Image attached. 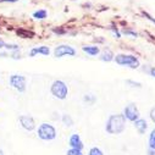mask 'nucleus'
Here are the masks:
<instances>
[{"label": "nucleus", "instance_id": "39448f33", "mask_svg": "<svg viewBox=\"0 0 155 155\" xmlns=\"http://www.w3.org/2000/svg\"><path fill=\"white\" fill-rule=\"evenodd\" d=\"M10 86L14 87L17 92L23 93L26 91V86H27L26 77L21 76V74H11L10 76Z\"/></svg>", "mask_w": 155, "mask_h": 155}, {"label": "nucleus", "instance_id": "5701e85b", "mask_svg": "<svg viewBox=\"0 0 155 155\" xmlns=\"http://www.w3.org/2000/svg\"><path fill=\"white\" fill-rule=\"evenodd\" d=\"M126 83H127L128 86H131L132 88H140V87H142V84H140L139 82H134V81H131V80H128Z\"/></svg>", "mask_w": 155, "mask_h": 155}, {"label": "nucleus", "instance_id": "20e7f679", "mask_svg": "<svg viewBox=\"0 0 155 155\" xmlns=\"http://www.w3.org/2000/svg\"><path fill=\"white\" fill-rule=\"evenodd\" d=\"M50 92L51 94L56 98V99H60V100H64L66 99L67 94H68V88L66 86V83L64 81H55L53 84H51V88H50Z\"/></svg>", "mask_w": 155, "mask_h": 155}, {"label": "nucleus", "instance_id": "1a4fd4ad", "mask_svg": "<svg viewBox=\"0 0 155 155\" xmlns=\"http://www.w3.org/2000/svg\"><path fill=\"white\" fill-rule=\"evenodd\" d=\"M68 144H70V147H71L72 149H78V150H82V149L84 148V145H83V142H82L81 137H80L78 134H77V133L71 134V137L68 138Z\"/></svg>", "mask_w": 155, "mask_h": 155}, {"label": "nucleus", "instance_id": "f8f14e48", "mask_svg": "<svg viewBox=\"0 0 155 155\" xmlns=\"http://www.w3.org/2000/svg\"><path fill=\"white\" fill-rule=\"evenodd\" d=\"M134 127H136V130H137L140 134H144V133L147 132V130H148V124H147L145 120L138 119L137 121H134Z\"/></svg>", "mask_w": 155, "mask_h": 155}, {"label": "nucleus", "instance_id": "ddd939ff", "mask_svg": "<svg viewBox=\"0 0 155 155\" xmlns=\"http://www.w3.org/2000/svg\"><path fill=\"white\" fill-rule=\"evenodd\" d=\"M82 50L88 54V55H92V56H97L100 54V48L97 47V45H84L82 48Z\"/></svg>", "mask_w": 155, "mask_h": 155}, {"label": "nucleus", "instance_id": "2f4dec72", "mask_svg": "<svg viewBox=\"0 0 155 155\" xmlns=\"http://www.w3.org/2000/svg\"><path fill=\"white\" fill-rule=\"evenodd\" d=\"M4 45H5V42L2 39V38H0V49H2V48H4Z\"/></svg>", "mask_w": 155, "mask_h": 155}, {"label": "nucleus", "instance_id": "dca6fc26", "mask_svg": "<svg viewBox=\"0 0 155 155\" xmlns=\"http://www.w3.org/2000/svg\"><path fill=\"white\" fill-rule=\"evenodd\" d=\"M61 121H62V124H64L65 126H67V127H72V126H73V120H72L71 116L67 115V114H64V115L61 116Z\"/></svg>", "mask_w": 155, "mask_h": 155}, {"label": "nucleus", "instance_id": "6e6552de", "mask_svg": "<svg viewBox=\"0 0 155 155\" xmlns=\"http://www.w3.org/2000/svg\"><path fill=\"white\" fill-rule=\"evenodd\" d=\"M21 126L26 130V131H33L35 128V122H34V119L32 116H28V115H21L20 119H18Z\"/></svg>", "mask_w": 155, "mask_h": 155}, {"label": "nucleus", "instance_id": "423d86ee", "mask_svg": "<svg viewBox=\"0 0 155 155\" xmlns=\"http://www.w3.org/2000/svg\"><path fill=\"white\" fill-rule=\"evenodd\" d=\"M139 110L137 109V105L134 103H130L125 109H124V117L131 122H134L139 119Z\"/></svg>", "mask_w": 155, "mask_h": 155}, {"label": "nucleus", "instance_id": "7c9ffc66", "mask_svg": "<svg viewBox=\"0 0 155 155\" xmlns=\"http://www.w3.org/2000/svg\"><path fill=\"white\" fill-rule=\"evenodd\" d=\"M149 73H150L153 77H155V67H151L150 71H149Z\"/></svg>", "mask_w": 155, "mask_h": 155}, {"label": "nucleus", "instance_id": "7ed1b4c3", "mask_svg": "<svg viewBox=\"0 0 155 155\" xmlns=\"http://www.w3.org/2000/svg\"><path fill=\"white\" fill-rule=\"evenodd\" d=\"M37 134L42 140H54L56 138V130L50 124H42L37 130Z\"/></svg>", "mask_w": 155, "mask_h": 155}, {"label": "nucleus", "instance_id": "f03ea898", "mask_svg": "<svg viewBox=\"0 0 155 155\" xmlns=\"http://www.w3.org/2000/svg\"><path fill=\"white\" fill-rule=\"evenodd\" d=\"M114 61L117 64V65L128 66L131 68L139 67V60H138V58L134 56V55H130V54H117V55H115Z\"/></svg>", "mask_w": 155, "mask_h": 155}, {"label": "nucleus", "instance_id": "412c9836", "mask_svg": "<svg viewBox=\"0 0 155 155\" xmlns=\"http://www.w3.org/2000/svg\"><path fill=\"white\" fill-rule=\"evenodd\" d=\"M66 155H83V153H82V150H78V149H68L67 150V153H66Z\"/></svg>", "mask_w": 155, "mask_h": 155}, {"label": "nucleus", "instance_id": "c756f323", "mask_svg": "<svg viewBox=\"0 0 155 155\" xmlns=\"http://www.w3.org/2000/svg\"><path fill=\"white\" fill-rule=\"evenodd\" d=\"M148 155H155V150L154 149H148Z\"/></svg>", "mask_w": 155, "mask_h": 155}, {"label": "nucleus", "instance_id": "bb28decb", "mask_svg": "<svg viewBox=\"0 0 155 155\" xmlns=\"http://www.w3.org/2000/svg\"><path fill=\"white\" fill-rule=\"evenodd\" d=\"M53 32H54V33H56V34H65V33H66V31H65V29H62V27L54 28V29H53Z\"/></svg>", "mask_w": 155, "mask_h": 155}, {"label": "nucleus", "instance_id": "6ab92c4d", "mask_svg": "<svg viewBox=\"0 0 155 155\" xmlns=\"http://www.w3.org/2000/svg\"><path fill=\"white\" fill-rule=\"evenodd\" d=\"M4 48H5V49H8V50H11V51L20 50V47H18L17 44H9V43H5Z\"/></svg>", "mask_w": 155, "mask_h": 155}, {"label": "nucleus", "instance_id": "4be33fe9", "mask_svg": "<svg viewBox=\"0 0 155 155\" xmlns=\"http://www.w3.org/2000/svg\"><path fill=\"white\" fill-rule=\"evenodd\" d=\"M122 33H124V34H127V35H132V37H134V38L138 37V33H137V32H134V31H132V29H127V28L124 29Z\"/></svg>", "mask_w": 155, "mask_h": 155}, {"label": "nucleus", "instance_id": "f3484780", "mask_svg": "<svg viewBox=\"0 0 155 155\" xmlns=\"http://www.w3.org/2000/svg\"><path fill=\"white\" fill-rule=\"evenodd\" d=\"M149 148L155 150V128L150 132V136H149Z\"/></svg>", "mask_w": 155, "mask_h": 155}, {"label": "nucleus", "instance_id": "b1692460", "mask_svg": "<svg viewBox=\"0 0 155 155\" xmlns=\"http://www.w3.org/2000/svg\"><path fill=\"white\" fill-rule=\"evenodd\" d=\"M142 15H143V16H144V17H145L147 20H149V21H151V22H153V23L155 25V18H154L153 16H150V15H149L148 12H145V11H142Z\"/></svg>", "mask_w": 155, "mask_h": 155}, {"label": "nucleus", "instance_id": "f257e3e1", "mask_svg": "<svg viewBox=\"0 0 155 155\" xmlns=\"http://www.w3.org/2000/svg\"><path fill=\"white\" fill-rule=\"evenodd\" d=\"M126 127V119L124 115H111L106 121L105 130L110 134H120L125 131Z\"/></svg>", "mask_w": 155, "mask_h": 155}, {"label": "nucleus", "instance_id": "473e14b6", "mask_svg": "<svg viewBox=\"0 0 155 155\" xmlns=\"http://www.w3.org/2000/svg\"><path fill=\"white\" fill-rule=\"evenodd\" d=\"M0 155H4V151H3L2 149H0Z\"/></svg>", "mask_w": 155, "mask_h": 155}, {"label": "nucleus", "instance_id": "c85d7f7f", "mask_svg": "<svg viewBox=\"0 0 155 155\" xmlns=\"http://www.w3.org/2000/svg\"><path fill=\"white\" fill-rule=\"evenodd\" d=\"M17 0H0V3H16Z\"/></svg>", "mask_w": 155, "mask_h": 155}, {"label": "nucleus", "instance_id": "cd10ccee", "mask_svg": "<svg viewBox=\"0 0 155 155\" xmlns=\"http://www.w3.org/2000/svg\"><path fill=\"white\" fill-rule=\"evenodd\" d=\"M149 116H150V119H151V121L155 124V107H153L151 110H150V112H149Z\"/></svg>", "mask_w": 155, "mask_h": 155}, {"label": "nucleus", "instance_id": "a878e982", "mask_svg": "<svg viewBox=\"0 0 155 155\" xmlns=\"http://www.w3.org/2000/svg\"><path fill=\"white\" fill-rule=\"evenodd\" d=\"M11 58H12V59H15V60H18V59H21V53H20V50L12 51V54H11Z\"/></svg>", "mask_w": 155, "mask_h": 155}, {"label": "nucleus", "instance_id": "9b49d317", "mask_svg": "<svg viewBox=\"0 0 155 155\" xmlns=\"http://www.w3.org/2000/svg\"><path fill=\"white\" fill-rule=\"evenodd\" d=\"M16 34L20 38H23V39H32V38L35 35L33 31H29V29H26V28H18V29H16Z\"/></svg>", "mask_w": 155, "mask_h": 155}, {"label": "nucleus", "instance_id": "0eeeda50", "mask_svg": "<svg viewBox=\"0 0 155 155\" xmlns=\"http://www.w3.org/2000/svg\"><path fill=\"white\" fill-rule=\"evenodd\" d=\"M54 55H55V58H62V56H65V55L74 56V55H76V50H74L72 47H70V45L61 44V45H59V47L55 48Z\"/></svg>", "mask_w": 155, "mask_h": 155}, {"label": "nucleus", "instance_id": "a211bd4d", "mask_svg": "<svg viewBox=\"0 0 155 155\" xmlns=\"http://www.w3.org/2000/svg\"><path fill=\"white\" fill-rule=\"evenodd\" d=\"M88 155H104V153H103L101 149H99V148H97V147H93V148L89 150Z\"/></svg>", "mask_w": 155, "mask_h": 155}, {"label": "nucleus", "instance_id": "aec40b11", "mask_svg": "<svg viewBox=\"0 0 155 155\" xmlns=\"http://www.w3.org/2000/svg\"><path fill=\"white\" fill-rule=\"evenodd\" d=\"M83 100H84L86 103H88V104H94L95 100H97V98H95L94 95H91V94L88 95V94H87V95L83 97Z\"/></svg>", "mask_w": 155, "mask_h": 155}, {"label": "nucleus", "instance_id": "4468645a", "mask_svg": "<svg viewBox=\"0 0 155 155\" xmlns=\"http://www.w3.org/2000/svg\"><path fill=\"white\" fill-rule=\"evenodd\" d=\"M114 58H115V55H114L112 50H110V49H107V48L104 49V50L101 51V54H100V60H101V61H105V62L112 61Z\"/></svg>", "mask_w": 155, "mask_h": 155}, {"label": "nucleus", "instance_id": "2eb2a0df", "mask_svg": "<svg viewBox=\"0 0 155 155\" xmlns=\"http://www.w3.org/2000/svg\"><path fill=\"white\" fill-rule=\"evenodd\" d=\"M47 16H48V12L44 9H41V10L33 12V17L37 20H44V18H47Z\"/></svg>", "mask_w": 155, "mask_h": 155}, {"label": "nucleus", "instance_id": "9d476101", "mask_svg": "<svg viewBox=\"0 0 155 155\" xmlns=\"http://www.w3.org/2000/svg\"><path fill=\"white\" fill-rule=\"evenodd\" d=\"M37 54H42V55H45L48 56L50 54V49L45 45H42V47H38V48H33L31 51H29V56L31 58H34Z\"/></svg>", "mask_w": 155, "mask_h": 155}, {"label": "nucleus", "instance_id": "393cba45", "mask_svg": "<svg viewBox=\"0 0 155 155\" xmlns=\"http://www.w3.org/2000/svg\"><path fill=\"white\" fill-rule=\"evenodd\" d=\"M110 29L114 32V34H115V37H116V38H121V33H120V31H119L117 28H116V27H114V26H112V27H110Z\"/></svg>", "mask_w": 155, "mask_h": 155}]
</instances>
